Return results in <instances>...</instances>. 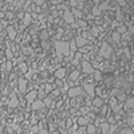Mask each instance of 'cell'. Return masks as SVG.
Segmentation results:
<instances>
[{"label":"cell","instance_id":"obj_25","mask_svg":"<svg viewBox=\"0 0 134 134\" xmlns=\"http://www.w3.org/2000/svg\"><path fill=\"white\" fill-rule=\"evenodd\" d=\"M91 35L94 36V38H95V36H98V34H99V30L97 28V27H93V28H91Z\"/></svg>","mask_w":134,"mask_h":134},{"label":"cell","instance_id":"obj_36","mask_svg":"<svg viewBox=\"0 0 134 134\" xmlns=\"http://www.w3.org/2000/svg\"><path fill=\"white\" fill-rule=\"evenodd\" d=\"M81 58H82L81 52H78V54H76V55H75V60H79V59H81Z\"/></svg>","mask_w":134,"mask_h":134},{"label":"cell","instance_id":"obj_37","mask_svg":"<svg viewBox=\"0 0 134 134\" xmlns=\"http://www.w3.org/2000/svg\"><path fill=\"white\" fill-rule=\"evenodd\" d=\"M52 95H54V97L59 95V90H52Z\"/></svg>","mask_w":134,"mask_h":134},{"label":"cell","instance_id":"obj_22","mask_svg":"<svg viewBox=\"0 0 134 134\" xmlns=\"http://www.w3.org/2000/svg\"><path fill=\"white\" fill-rule=\"evenodd\" d=\"M87 133L89 134H94V133H95V126L89 123V125H87Z\"/></svg>","mask_w":134,"mask_h":134},{"label":"cell","instance_id":"obj_3","mask_svg":"<svg viewBox=\"0 0 134 134\" xmlns=\"http://www.w3.org/2000/svg\"><path fill=\"white\" fill-rule=\"evenodd\" d=\"M81 93H82V89L81 87H73V89H70V90H68V97H70V98H74V97L81 95Z\"/></svg>","mask_w":134,"mask_h":134},{"label":"cell","instance_id":"obj_5","mask_svg":"<svg viewBox=\"0 0 134 134\" xmlns=\"http://www.w3.org/2000/svg\"><path fill=\"white\" fill-rule=\"evenodd\" d=\"M36 95H38V93H36V91H30V93H28V94H27V95H26V99H27V102L32 103V102H34V101H35Z\"/></svg>","mask_w":134,"mask_h":134},{"label":"cell","instance_id":"obj_11","mask_svg":"<svg viewBox=\"0 0 134 134\" xmlns=\"http://www.w3.org/2000/svg\"><path fill=\"white\" fill-rule=\"evenodd\" d=\"M43 102H42V101H34V102H32V109H34V110H38V109H42L43 107Z\"/></svg>","mask_w":134,"mask_h":134},{"label":"cell","instance_id":"obj_6","mask_svg":"<svg viewBox=\"0 0 134 134\" xmlns=\"http://www.w3.org/2000/svg\"><path fill=\"white\" fill-rule=\"evenodd\" d=\"M85 90L87 91V94L90 97L95 95V89H94V85H90V83H89V85H85Z\"/></svg>","mask_w":134,"mask_h":134},{"label":"cell","instance_id":"obj_40","mask_svg":"<svg viewBox=\"0 0 134 134\" xmlns=\"http://www.w3.org/2000/svg\"><path fill=\"white\" fill-rule=\"evenodd\" d=\"M117 3H118V4H121V6H125V4H126V1H122V0H119V1H117Z\"/></svg>","mask_w":134,"mask_h":134},{"label":"cell","instance_id":"obj_21","mask_svg":"<svg viewBox=\"0 0 134 134\" xmlns=\"http://www.w3.org/2000/svg\"><path fill=\"white\" fill-rule=\"evenodd\" d=\"M102 99L101 98H95L94 99V106H95V107H101V106H102Z\"/></svg>","mask_w":134,"mask_h":134},{"label":"cell","instance_id":"obj_39","mask_svg":"<svg viewBox=\"0 0 134 134\" xmlns=\"http://www.w3.org/2000/svg\"><path fill=\"white\" fill-rule=\"evenodd\" d=\"M3 28H4V24H3V22L0 20V32L3 31Z\"/></svg>","mask_w":134,"mask_h":134},{"label":"cell","instance_id":"obj_42","mask_svg":"<svg viewBox=\"0 0 134 134\" xmlns=\"http://www.w3.org/2000/svg\"><path fill=\"white\" fill-rule=\"evenodd\" d=\"M23 52H24V54H28V52H30V50H28V48H24V50H23Z\"/></svg>","mask_w":134,"mask_h":134},{"label":"cell","instance_id":"obj_27","mask_svg":"<svg viewBox=\"0 0 134 134\" xmlns=\"http://www.w3.org/2000/svg\"><path fill=\"white\" fill-rule=\"evenodd\" d=\"M117 32H118L119 35H121V34H123V32H126V27L125 26H119V28L117 30Z\"/></svg>","mask_w":134,"mask_h":134},{"label":"cell","instance_id":"obj_43","mask_svg":"<svg viewBox=\"0 0 134 134\" xmlns=\"http://www.w3.org/2000/svg\"><path fill=\"white\" fill-rule=\"evenodd\" d=\"M43 47H44V48H47V47H48V44H47L46 42H43Z\"/></svg>","mask_w":134,"mask_h":134},{"label":"cell","instance_id":"obj_9","mask_svg":"<svg viewBox=\"0 0 134 134\" xmlns=\"http://www.w3.org/2000/svg\"><path fill=\"white\" fill-rule=\"evenodd\" d=\"M78 123L81 126H85V125H89V123H90V121H89L87 117H79V118H78Z\"/></svg>","mask_w":134,"mask_h":134},{"label":"cell","instance_id":"obj_24","mask_svg":"<svg viewBox=\"0 0 134 134\" xmlns=\"http://www.w3.org/2000/svg\"><path fill=\"white\" fill-rule=\"evenodd\" d=\"M101 11H102L101 7H94V8H93V14L95 15V16H98V15L101 14Z\"/></svg>","mask_w":134,"mask_h":134},{"label":"cell","instance_id":"obj_16","mask_svg":"<svg viewBox=\"0 0 134 134\" xmlns=\"http://www.w3.org/2000/svg\"><path fill=\"white\" fill-rule=\"evenodd\" d=\"M78 78H79V71H73V73H71V75H70L71 82H75Z\"/></svg>","mask_w":134,"mask_h":134},{"label":"cell","instance_id":"obj_17","mask_svg":"<svg viewBox=\"0 0 134 134\" xmlns=\"http://www.w3.org/2000/svg\"><path fill=\"white\" fill-rule=\"evenodd\" d=\"M31 22H32L31 15H30V14H26V15H24V24H26V26H28V24H31Z\"/></svg>","mask_w":134,"mask_h":134},{"label":"cell","instance_id":"obj_32","mask_svg":"<svg viewBox=\"0 0 134 134\" xmlns=\"http://www.w3.org/2000/svg\"><path fill=\"white\" fill-rule=\"evenodd\" d=\"M127 123H129L130 126L133 125V114H131V113H130V115L127 117Z\"/></svg>","mask_w":134,"mask_h":134},{"label":"cell","instance_id":"obj_23","mask_svg":"<svg viewBox=\"0 0 134 134\" xmlns=\"http://www.w3.org/2000/svg\"><path fill=\"white\" fill-rule=\"evenodd\" d=\"M19 70H20V73H27V64L26 63H19Z\"/></svg>","mask_w":134,"mask_h":134},{"label":"cell","instance_id":"obj_28","mask_svg":"<svg viewBox=\"0 0 134 134\" xmlns=\"http://www.w3.org/2000/svg\"><path fill=\"white\" fill-rule=\"evenodd\" d=\"M94 76H95L97 81H101V78H102V75H101V73H99V71H95V73H94Z\"/></svg>","mask_w":134,"mask_h":134},{"label":"cell","instance_id":"obj_45","mask_svg":"<svg viewBox=\"0 0 134 134\" xmlns=\"http://www.w3.org/2000/svg\"><path fill=\"white\" fill-rule=\"evenodd\" d=\"M52 134H58V133H52Z\"/></svg>","mask_w":134,"mask_h":134},{"label":"cell","instance_id":"obj_44","mask_svg":"<svg viewBox=\"0 0 134 134\" xmlns=\"http://www.w3.org/2000/svg\"><path fill=\"white\" fill-rule=\"evenodd\" d=\"M4 18V14H3V12H0V19H3Z\"/></svg>","mask_w":134,"mask_h":134},{"label":"cell","instance_id":"obj_30","mask_svg":"<svg viewBox=\"0 0 134 134\" xmlns=\"http://www.w3.org/2000/svg\"><path fill=\"white\" fill-rule=\"evenodd\" d=\"M47 36H48L47 31H42V34H40V38L43 39V40H46V39H47Z\"/></svg>","mask_w":134,"mask_h":134},{"label":"cell","instance_id":"obj_15","mask_svg":"<svg viewBox=\"0 0 134 134\" xmlns=\"http://www.w3.org/2000/svg\"><path fill=\"white\" fill-rule=\"evenodd\" d=\"M133 99H129L127 102L125 103V106H123V107H125V110H130L131 111V109H133Z\"/></svg>","mask_w":134,"mask_h":134},{"label":"cell","instance_id":"obj_7","mask_svg":"<svg viewBox=\"0 0 134 134\" xmlns=\"http://www.w3.org/2000/svg\"><path fill=\"white\" fill-rule=\"evenodd\" d=\"M19 90H20V93H26V86H27V81L26 79H19Z\"/></svg>","mask_w":134,"mask_h":134},{"label":"cell","instance_id":"obj_20","mask_svg":"<svg viewBox=\"0 0 134 134\" xmlns=\"http://www.w3.org/2000/svg\"><path fill=\"white\" fill-rule=\"evenodd\" d=\"M71 15H75L78 19L82 18V12L79 11V9H76V8H73V11H71Z\"/></svg>","mask_w":134,"mask_h":134},{"label":"cell","instance_id":"obj_38","mask_svg":"<svg viewBox=\"0 0 134 134\" xmlns=\"http://www.w3.org/2000/svg\"><path fill=\"white\" fill-rule=\"evenodd\" d=\"M70 47H71V48H73V52H74V51H75V43H74V42H71Z\"/></svg>","mask_w":134,"mask_h":134},{"label":"cell","instance_id":"obj_34","mask_svg":"<svg viewBox=\"0 0 134 134\" xmlns=\"http://www.w3.org/2000/svg\"><path fill=\"white\" fill-rule=\"evenodd\" d=\"M52 91V86L51 85H46V93H51Z\"/></svg>","mask_w":134,"mask_h":134},{"label":"cell","instance_id":"obj_33","mask_svg":"<svg viewBox=\"0 0 134 134\" xmlns=\"http://www.w3.org/2000/svg\"><path fill=\"white\" fill-rule=\"evenodd\" d=\"M122 134H133V130H131V129H123Z\"/></svg>","mask_w":134,"mask_h":134},{"label":"cell","instance_id":"obj_13","mask_svg":"<svg viewBox=\"0 0 134 134\" xmlns=\"http://www.w3.org/2000/svg\"><path fill=\"white\" fill-rule=\"evenodd\" d=\"M18 105H19V101L16 98H14V95H12V99L8 102V106H9V107H16Z\"/></svg>","mask_w":134,"mask_h":134},{"label":"cell","instance_id":"obj_41","mask_svg":"<svg viewBox=\"0 0 134 134\" xmlns=\"http://www.w3.org/2000/svg\"><path fill=\"white\" fill-rule=\"evenodd\" d=\"M39 134H48V133H47L46 130H40V131H39Z\"/></svg>","mask_w":134,"mask_h":134},{"label":"cell","instance_id":"obj_19","mask_svg":"<svg viewBox=\"0 0 134 134\" xmlns=\"http://www.w3.org/2000/svg\"><path fill=\"white\" fill-rule=\"evenodd\" d=\"M111 36H113V40L114 42H115V43H119V40H121V35H119V34H118V32H113V35H111Z\"/></svg>","mask_w":134,"mask_h":134},{"label":"cell","instance_id":"obj_14","mask_svg":"<svg viewBox=\"0 0 134 134\" xmlns=\"http://www.w3.org/2000/svg\"><path fill=\"white\" fill-rule=\"evenodd\" d=\"M86 43H87V40H86V39H83V38H82V36H79V38H76V44H78L79 47H83Z\"/></svg>","mask_w":134,"mask_h":134},{"label":"cell","instance_id":"obj_26","mask_svg":"<svg viewBox=\"0 0 134 134\" xmlns=\"http://www.w3.org/2000/svg\"><path fill=\"white\" fill-rule=\"evenodd\" d=\"M6 55H7V58H8V60H11V59L14 58V54H12V51L9 48L6 50Z\"/></svg>","mask_w":134,"mask_h":134},{"label":"cell","instance_id":"obj_18","mask_svg":"<svg viewBox=\"0 0 134 134\" xmlns=\"http://www.w3.org/2000/svg\"><path fill=\"white\" fill-rule=\"evenodd\" d=\"M109 129H110L109 123H107V122H103V123H102V133H103V134H109Z\"/></svg>","mask_w":134,"mask_h":134},{"label":"cell","instance_id":"obj_8","mask_svg":"<svg viewBox=\"0 0 134 134\" xmlns=\"http://www.w3.org/2000/svg\"><path fill=\"white\" fill-rule=\"evenodd\" d=\"M63 18H64V20L67 22V23H70V24H73L74 23V16L71 15V12H64V15H63Z\"/></svg>","mask_w":134,"mask_h":134},{"label":"cell","instance_id":"obj_2","mask_svg":"<svg viewBox=\"0 0 134 134\" xmlns=\"http://www.w3.org/2000/svg\"><path fill=\"white\" fill-rule=\"evenodd\" d=\"M111 52H113V48H111L107 43H103L102 47H101V51H99V56H102V58L107 59L109 56L111 55Z\"/></svg>","mask_w":134,"mask_h":134},{"label":"cell","instance_id":"obj_31","mask_svg":"<svg viewBox=\"0 0 134 134\" xmlns=\"http://www.w3.org/2000/svg\"><path fill=\"white\" fill-rule=\"evenodd\" d=\"M6 68H7V71H11V68H12V62H11V60H8V62H7V64H6Z\"/></svg>","mask_w":134,"mask_h":134},{"label":"cell","instance_id":"obj_4","mask_svg":"<svg viewBox=\"0 0 134 134\" xmlns=\"http://www.w3.org/2000/svg\"><path fill=\"white\" fill-rule=\"evenodd\" d=\"M82 68H83V73H86V74H90V73H93L94 71V68L91 67V64L89 63V62H82Z\"/></svg>","mask_w":134,"mask_h":134},{"label":"cell","instance_id":"obj_1","mask_svg":"<svg viewBox=\"0 0 134 134\" xmlns=\"http://www.w3.org/2000/svg\"><path fill=\"white\" fill-rule=\"evenodd\" d=\"M55 48H56V54H58V56L70 55V44L67 43V42H56Z\"/></svg>","mask_w":134,"mask_h":134},{"label":"cell","instance_id":"obj_12","mask_svg":"<svg viewBox=\"0 0 134 134\" xmlns=\"http://www.w3.org/2000/svg\"><path fill=\"white\" fill-rule=\"evenodd\" d=\"M8 36H9V39H15V36H16V31L14 30V27H8Z\"/></svg>","mask_w":134,"mask_h":134},{"label":"cell","instance_id":"obj_10","mask_svg":"<svg viewBox=\"0 0 134 134\" xmlns=\"http://www.w3.org/2000/svg\"><path fill=\"white\" fill-rule=\"evenodd\" d=\"M64 75H66V68H59V70L55 71V76H56L58 79L63 78Z\"/></svg>","mask_w":134,"mask_h":134},{"label":"cell","instance_id":"obj_35","mask_svg":"<svg viewBox=\"0 0 134 134\" xmlns=\"http://www.w3.org/2000/svg\"><path fill=\"white\" fill-rule=\"evenodd\" d=\"M79 26H81L82 28H85V27H87V22H82V20H79Z\"/></svg>","mask_w":134,"mask_h":134},{"label":"cell","instance_id":"obj_29","mask_svg":"<svg viewBox=\"0 0 134 134\" xmlns=\"http://www.w3.org/2000/svg\"><path fill=\"white\" fill-rule=\"evenodd\" d=\"M43 105H46V106H51V98H46L43 101Z\"/></svg>","mask_w":134,"mask_h":134}]
</instances>
